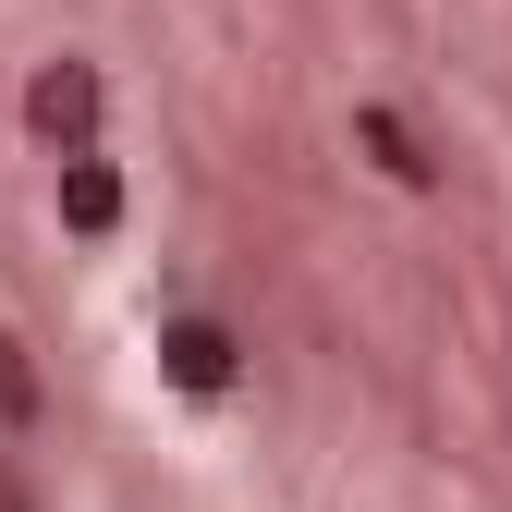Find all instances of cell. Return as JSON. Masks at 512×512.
I'll use <instances>...</instances> for the list:
<instances>
[{"label": "cell", "mask_w": 512, "mask_h": 512, "mask_svg": "<svg viewBox=\"0 0 512 512\" xmlns=\"http://www.w3.org/2000/svg\"><path fill=\"white\" fill-rule=\"evenodd\" d=\"M159 354H171V378H183V391H232V330H220V317H171V330H159Z\"/></svg>", "instance_id": "1"}, {"label": "cell", "mask_w": 512, "mask_h": 512, "mask_svg": "<svg viewBox=\"0 0 512 512\" xmlns=\"http://www.w3.org/2000/svg\"><path fill=\"white\" fill-rule=\"evenodd\" d=\"M25 122L49 147H86V122H98V74H37L25 86Z\"/></svg>", "instance_id": "2"}, {"label": "cell", "mask_w": 512, "mask_h": 512, "mask_svg": "<svg viewBox=\"0 0 512 512\" xmlns=\"http://www.w3.org/2000/svg\"><path fill=\"white\" fill-rule=\"evenodd\" d=\"M61 220H74V232H110V220H122V183H110L86 147L61 159Z\"/></svg>", "instance_id": "3"}, {"label": "cell", "mask_w": 512, "mask_h": 512, "mask_svg": "<svg viewBox=\"0 0 512 512\" xmlns=\"http://www.w3.org/2000/svg\"><path fill=\"white\" fill-rule=\"evenodd\" d=\"M354 135H366V159L391 171V183H427V159H415V135H403L391 110H354Z\"/></svg>", "instance_id": "4"}, {"label": "cell", "mask_w": 512, "mask_h": 512, "mask_svg": "<svg viewBox=\"0 0 512 512\" xmlns=\"http://www.w3.org/2000/svg\"><path fill=\"white\" fill-rule=\"evenodd\" d=\"M0 415H37V378H25V354L0 342Z\"/></svg>", "instance_id": "5"}]
</instances>
